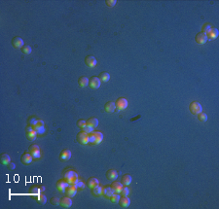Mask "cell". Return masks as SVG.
<instances>
[{"label": "cell", "mask_w": 219, "mask_h": 209, "mask_svg": "<svg viewBox=\"0 0 219 209\" xmlns=\"http://www.w3.org/2000/svg\"><path fill=\"white\" fill-rule=\"evenodd\" d=\"M212 27H213V26L211 25L210 23H205V24L203 25V27H202V31H201V32L206 33V32H208V31H210Z\"/></svg>", "instance_id": "e575fe53"}, {"label": "cell", "mask_w": 219, "mask_h": 209, "mask_svg": "<svg viewBox=\"0 0 219 209\" xmlns=\"http://www.w3.org/2000/svg\"><path fill=\"white\" fill-rule=\"evenodd\" d=\"M130 194V189L128 186H123V189L121 191V195L122 196H128Z\"/></svg>", "instance_id": "74e56055"}, {"label": "cell", "mask_w": 219, "mask_h": 209, "mask_svg": "<svg viewBox=\"0 0 219 209\" xmlns=\"http://www.w3.org/2000/svg\"><path fill=\"white\" fill-rule=\"evenodd\" d=\"M195 41H196V43L199 44V45H204V44H206V41H208V38H206V33L199 32V33L196 35Z\"/></svg>", "instance_id": "8fae6325"}, {"label": "cell", "mask_w": 219, "mask_h": 209, "mask_svg": "<svg viewBox=\"0 0 219 209\" xmlns=\"http://www.w3.org/2000/svg\"><path fill=\"white\" fill-rule=\"evenodd\" d=\"M98 78H99V80L101 81V82H107V81H109L110 79V74L104 71V72H101L98 75Z\"/></svg>", "instance_id": "f1b7e54d"}, {"label": "cell", "mask_w": 219, "mask_h": 209, "mask_svg": "<svg viewBox=\"0 0 219 209\" xmlns=\"http://www.w3.org/2000/svg\"><path fill=\"white\" fill-rule=\"evenodd\" d=\"M98 185H99V181H98L97 178H95V177H90L87 180V186L90 189L95 188V187H97Z\"/></svg>", "instance_id": "44dd1931"}, {"label": "cell", "mask_w": 219, "mask_h": 209, "mask_svg": "<svg viewBox=\"0 0 219 209\" xmlns=\"http://www.w3.org/2000/svg\"><path fill=\"white\" fill-rule=\"evenodd\" d=\"M12 45H13L16 49H21L23 46L24 45V42L21 37L16 36V37H14L12 39Z\"/></svg>", "instance_id": "7c38bea8"}, {"label": "cell", "mask_w": 219, "mask_h": 209, "mask_svg": "<svg viewBox=\"0 0 219 209\" xmlns=\"http://www.w3.org/2000/svg\"><path fill=\"white\" fill-rule=\"evenodd\" d=\"M63 178L66 180L68 185H76V183L79 181V175L71 168L65 169L63 171Z\"/></svg>", "instance_id": "6da1fadb"}, {"label": "cell", "mask_w": 219, "mask_h": 209, "mask_svg": "<svg viewBox=\"0 0 219 209\" xmlns=\"http://www.w3.org/2000/svg\"><path fill=\"white\" fill-rule=\"evenodd\" d=\"M89 143L95 144V135H93V132L89 133Z\"/></svg>", "instance_id": "7bdbcfd3"}, {"label": "cell", "mask_w": 219, "mask_h": 209, "mask_svg": "<svg viewBox=\"0 0 219 209\" xmlns=\"http://www.w3.org/2000/svg\"><path fill=\"white\" fill-rule=\"evenodd\" d=\"M100 85H101V81H100L99 78L97 77V76H92V77L89 79V86L92 88L97 90V88L100 87Z\"/></svg>", "instance_id": "5b68a950"}, {"label": "cell", "mask_w": 219, "mask_h": 209, "mask_svg": "<svg viewBox=\"0 0 219 209\" xmlns=\"http://www.w3.org/2000/svg\"><path fill=\"white\" fill-rule=\"evenodd\" d=\"M8 167H9L10 169H14L15 168V163H10L8 164Z\"/></svg>", "instance_id": "f6af8a7d"}, {"label": "cell", "mask_w": 219, "mask_h": 209, "mask_svg": "<svg viewBox=\"0 0 219 209\" xmlns=\"http://www.w3.org/2000/svg\"><path fill=\"white\" fill-rule=\"evenodd\" d=\"M42 127H44V122L42 121V120H40V119H37V122H36V124H35V125L33 127V129L37 131V130L39 129H42Z\"/></svg>", "instance_id": "836d02e7"}, {"label": "cell", "mask_w": 219, "mask_h": 209, "mask_svg": "<svg viewBox=\"0 0 219 209\" xmlns=\"http://www.w3.org/2000/svg\"><path fill=\"white\" fill-rule=\"evenodd\" d=\"M121 183L123 184V186H129L132 183V176L130 174H124L122 176Z\"/></svg>", "instance_id": "603a6c76"}, {"label": "cell", "mask_w": 219, "mask_h": 209, "mask_svg": "<svg viewBox=\"0 0 219 209\" xmlns=\"http://www.w3.org/2000/svg\"><path fill=\"white\" fill-rule=\"evenodd\" d=\"M40 190H41V192H43L44 190H45V188H44L43 186H40Z\"/></svg>", "instance_id": "bcb514c9"}, {"label": "cell", "mask_w": 219, "mask_h": 209, "mask_svg": "<svg viewBox=\"0 0 219 209\" xmlns=\"http://www.w3.org/2000/svg\"><path fill=\"white\" fill-rule=\"evenodd\" d=\"M206 38H208V40H214V39H216V38L218 37L219 31H218L217 28L212 27L210 31H208V32L206 33Z\"/></svg>", "instance_id": "9c48e42d"}, {"label": "cell", "mask_w": 219, "mask_h": 209, "mask_svg": "<svg viewBox=\"0 0 219 209\" xmlns=\"http://www.w3.org/2000/svg\"><path fill=\"white\" fill-rule=\"evenodd\" d=\"M95 135V144H99L103 140V134L100 131H93Z\"/></svg>", "instance_id": "d4e9b609"}, {"label": "cell", "mask_w": 219, "mask_h": 209, "mask_svg": "<svg viewBox=\"0 0 219 209\" xmlns=\"http://www.w3.org/2000/svg\"><path fill=\"white\" fill-rule=\"evenodd\" d=\"M29 192H30V194H32V195H39L40 194V187L38 186H33L32 188H30V190H29Z\"/></svg>", "instance_id": "d590c367"}, {"label": "cell", "mask_w": 219, "mask_h": 209, "mask_svg": "<svg viewBox=\"0 0 219 209\" xmlns=\"http://www.w3.org/2000/svg\"><path fill=\"white\" fill-rule=\"evenodd\" d=\"M76 187H77L78 190H83V189L85 188V183L79 180V181L77 182V183H76Z\"/></svg>", "instance_id": "ab89813d"}, {"label": "cell", "mask_w": 219, "mask_h": 209, "mask_svg": "<svg viewBox=\"0 0 219 209\" xmlns=\"http://www.w3.org/2000/svg\"><path fill=\"white\" fill-rule=\"evenodd\" d=\"M119 204L123 208H127V207H129L130 204H131V200H130V198H128V196H122L119 200Z\"/></svg>", "instance_id": "9a60e30c"}, {"label": "cell", "mask_w": 219, "mask_h": 209, "mask_svg": "<svg viewBox=\"0 0 219 209\" xmlns=\"http://www.w3.org/2000/svg\"><path fill=\"white\" fill-rule=\"evenodd\" d=\"M51 203L53 205H60V198H58L56 196H53L51 198Z\"/></svg>", "instance_id": "f35d334b"}, {"label": "cell", "mask_w": 219, "mask_h": 209, "mask_svg": "<svg viewBox=\"0 0 219 209\" xmlns=\"http://www.w3.org/2000/svg\"><path fill=\"white\" fill-rule=\"evenodd\" d=\"M78 85H79V87L81 88H86L89 85V79L87 77L82 76V77H80L79 79H78Z\"/></svg>", "instance_id": "484cf974"}, {"label": "cell", "mask_w": 219, "mask_h": 209, "mask_svg": "<svg viewBox=\"0 0 219 209\" xmlns=\"http://www.w3.org/2000/svg\"><path fill=\"white\" fill-rule=\"evenodd\" d=\"M113 194H114V191L112 190V188L110 185H106V186L102 187V196L110 198V196H111Z\"/></svg>", "instance_id": "ac0fdd59"}, {"label": "cell", "mask_w": 219, "mask_h": 209, "mask_svg": "<svg viewBox=\"0 0 219 209\" xmlns=\"http://www.w3.org/2000/svg\"><path fill=\"white\" fill-rule=\"evenodd\" d=\"M104 109L107 113H113L116 110V105H115V102L113 101H108L105 103L104 105Z\"/></svg>", "instance_id": "7402d4cb"}, {"label": "cell", "mask_w": 219, "mask_h": 209, "mask_svg": "<svg viewBox=\"0 0 219 209\" xmlns=\"http://www.w3.org/2000/svg\"><path fill=\"white\" fill-rule=\"evenodd\" d=\"M36 122H37V119H35V118H30L28 121V124H29V125H31V127H33L34 125H35Z\"/></svg>", "instance_id": "ee69618b"}, {"label": "cell", "mask_w": 219, "mask_h": 209, "mask_svg": "<svg viewBox=\"0 0 219 209\" xmlns=\"http://www.w3.org/2000/svg\"><path fill=\"white\" fill-rule=\"evenodd\" d=\"M189 110L193 115H198L199 113L203 111V107H202L201 103L198 101H192L189 105Z\"/></svg>", "instance_id": "7a4b0ae2"}, {"label": "cell", "mask_w": 219, "mask_h": 209, "mask_svg": "<svg viewBox=\"0 0 219 209\" xmlns=\"http://www.w3.org/2000/svg\"><path fill=\"white\" fill-rule=\"evenodd\" d=\"M77 191H78V189H77V187H76V185H68L67 187H66L64 192L68 196L73 198V196L77 194Z\"/></svg>", "instance_id": "30bf717a"}, {"label": "cell", "mask_w": 219, "mask_h": 209, "mask_svg": "<svg viewBox=\"0 0 219 209\" xmlns=\"http://www.w3.org/2000/svg\"><path fill=\"white\" fill-rule=\"evenodd\" d=\"M33 157L31 156L30 153H24L21 157V161L24 164H29L32 161Z\"/></svg>", "instance_id": "2e32d148"}, {"label": "cell", "mask_w": 219, "mask_h": 209, "mask_svg": "<svg viewBox=\"0 0 219 209\" xmlns=\"http://www.w3.org/2000/svg\"><path fill=\"white\" fill-rule=\"evenodd\" d=\"M87 125L93 129H95L98 125V120L97 118H90L89 120H87Z\"/></svg>", "instance_id": "4316f807"}, {"label": "cell", "mask_w": 219, "mask_h": 209, "mask_svg": "<svg viewBox=\"0 0 219 209\" xmlns=\"http://www.w3.org/2000/svg\"><path fill=\"white\" fill-rule=\"evenodd\" d=\"M71 158V151L68 149H64L61 151V153L60 155V159L61 161H68Z\"/></svg>", "instance_id": "e0dca14e"}, {"label": "cell", "mask_w": 219, "mask_h": 209, "mask_svg": "<svg viewBox=\"0 0 219 209\" xmlns=\"http://www.w3.org/2000/svg\"><path fill=\"white\" fill-rule=\"evenodd\" d=\"M117 177H118V173L116 170H114V169H108L106 171V178L109 181L116 180Z\"/></svg>", "instance_id": "ffe728a7"}, {"label": "cell", "mask_w": 219, "mask_h": 209, "mask_svg": "<svg viewBox=\"0 0 219 209\" xmlns=\"http://www.w3.org/2000/svg\"><path fill=\"white\" fill-rule=\"evenodd\" d=\"M60 206L62 208H69L72 206V200L70 196H62L60 198Z\"/></svg>", "instance_id": "8992f818"}, {"label": "cell", "mask_w": 219, "mask_h": 209, "mask_svg": "<svg viewBox=\"0 0 219 209\" xmlns=\"http://www.w3.org/2000/svg\"><path fill=\"white\" fill-rule=\"evenodd\" d=\"M21 51L23 52V54H24V55H29L32 52V49H31V47L29 45H24L23 48L21 49Z\"/></svg>", "instance_id": "f546056e"}, {"label": "cell", "mask_w": 219, "mask_h": 209, "mask_svg": "<svg viewBox=\"0 0 219 209\" xmlns=\"http://www.w3.org/2000/svg\"><path fill=\"white\" fill-rule=\"evenodd\" d=\"M115 105H116V109L118 111H122V110H125L128 107L129 103H128V100L124 97H120L115 101Z\"/></svg>", "instance_id": "3957f363"}, {"label": "cell", "mask_w": 219, "mask_h": 209, "mask_svg": "<svg viewBox=\"0 0 219 209\" xmlns=\"http://www.w3.org/2000/svg\"><path fill=\"white\" fill-rule=\"evenodd\" d=\"M105 3H106V5H107L108 7H114L115 4L117 3V1H116V0H106V1H105Z\"/></svg>", "instance_id": "b9f144b4"}, {"label": "cell", "mask_w": 219, "mask_h": 209, "mask_svg": "<svg viewBox=\"0 0 219 209\" xmlns=\"http://www.w3.org/2000/svg\"><path fill=\"white\" fill-rule=\"evenodd\" d=\"M111 188L112 190L114 191V193H117V194H121V191L123 189V184L121 182H117V181H114L111 183Z\"/></svg>", "instance_id": "d6986e66"}, {"label": "cell", "mask_w": 219, "mask_h": 209, "mask_svg": "<svg viewBox=\"0 0 219 209\" xmlns=\"http://www.w3.org/2000/svg\"><path fill=\"white\" fill-rule=\"evenodd\" d=\"M26 137H28V139L29 141H33V140H35L36 137H37V134H38L37 131H36L31 125H28V127H26Z\"/></svg>", "instance_id": "277c9868"}, {"label": "cell", "mask_w": 219, "mask_h": 209, "mask_svg": "<svg viewBox=\"0 0 219 209\" xmlns=\"http://www.w3.org/2000/svg\"><path fill=\"white\" fill-rule=\"evenodd\" d=\"M198 120L200 122L205 123V122L208 121V115H206L205 112L202 111L201 113H199V114H198Z\"/></svg>", "instance_id": "4dcf8cb0"}, {"label": "cell", "mask_w": 219, "mask_h": 209, "mask_svg": "<svg viewBox=\"0 0 219 209\" xmlns=\"http://www.w3.org/2000/svg\"><path fill=\"white\" fill-rule=\"evenodd\" d=\"M120 198H121V196H120V194L114 193L111 196H110V200H111L113 203H117V202H119Z\"/></svg>", "instance_id": "1f68e13d"}, {"label": "cell", "mask_w": 219, "mask_h": 209, "mask_svg": "<svg viewBox=\"0 0 219 209\" xmlns=\"http://www.w3.org/2000/svg\"><path fill=\"white\" fill-rule=\"evenodd\" d=\"M0 161L3 165H8V164L11 163V158H10L9 155L7 154H2L1 157H0Z\"/></svg>", "instance_id": "cb8c5ba5"}, {"label": "cell", "mask_w": 219, "mask_h": 209, "mask_svg": "<svg viewBox=\"0 0 219 209\" xmlns=\"http://www.w3.org/2000/svg\"><path fill=\"white\" fill-rule=\"evenodd\" d=\"M28 151H29V153L31 154V156L33 157V159L40 158V148H39V146H37V145H35V144L30 145Z\"/></svg>", "instance_id": "52a82bcc"}, {"label": "cell", "mask_w": 219, "mask_h": 209, "mask_svg": "<svg viewBox=\"0 0 219 209\" xmlns=\"http://www.w3.org/2000/svg\"><path fill=\"white\" fill-rule=\"evenodd\" d=\"M77 140L79 141V143L86 145L89 143V133L85 131H80L79 133L77 134Z\"/></svg>", "instance_id": "ba28073f"}, {"label": "cell", "mask_w": 219, "mask_h": 209, "mask_svg": "<svg viewBox=\"0 0 219 209\" xmlns=\"http://www.w3.org/2000/svg\"><path fill=\"white\" fill-rule=\"evenodd\" d=\"M86 125H87V121H86V120L80 119L79 121L77 122V125H78V127H79V129H82L83 127H84Z\"/></svg>", "instance_id": "8d00e7d4"}, {"label": "cell", "mask_w": 219, "mask_h": 209, "mask_svg": "<svg viewBox=\"0 0 219 209\" xmlns=\"http://www.w3.org/2000/svg\"><path fill=\"white\" fill-rule=\"evenodd\" d=\"M47 201V198L46 196L42 195V194H39V195H37V202L40 203V204H45Z\"/></svg>", "instance_id": "d6a6232c"}, {"label": "cell", "mask_w": 219, "mask_h": 209, "mask_svg": "<svg viewBox=\"0 0 219 209\" xmlns=\"http://www.w3.org/2000/svg\"><path fill=\"white\" fill-rule=\"evenodd\" d=\"M67 186H68V184H67V182H66V180L64 178L58 180L56 184V189H58V191H60V192H64Z\"/></svg>", "instance_id": "5bb4252c"}, {"label": "cell", "mask_w": 219, "mask_h": 209, "mask_svg": "<svg viewBox=\"0 0 219 209\" xmlns=\"http://www.w3.org/2000/svg\"><path fill=\"white\" fill-rule=\"evenodd\" d=\"M82 130H83V131H85V132H87V133H91V132H93V127H89L88 125H86L85 127L82 129Z\"/></svg>", "instance_id": "60d3db41"}, {"label": "cell", "mask_w": 219, "mask_h": 209, "mask_svg": "<svg viewBox=\"0 0 219 209\" xmlns=\"http://www.w3.org/2000/svg\"><path fill=\"white\" fill-rule=\"evenodd\" d=\"M85 63L89 67H95L97 65V58L93 56H87L85 58Z\"/></svg>", "instance_id": "4fadbf2b"}, {"label": "cell", "mask_w": 219, "mask_h": 209, "mask_svg": "<svg viewBox=\"0 0 219 209\" xmlns=\"http://www.w3.org/2000/svg\"><path fill=\"white\" fill-rule=\"evenodd\" d=\"M92 190V194L95 196H102V187L101 186H97V187H95V188H93V189H91Z\"/></svg>", "instance_id": "83f0119b"}]
</instances>
